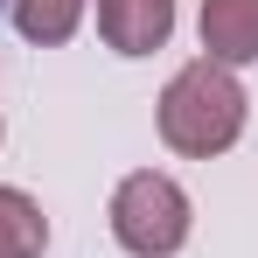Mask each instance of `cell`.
<instances>
[{
	"label": "cell",
	"instance_id": "6da1fadb",
	"mask_svg": "<svg viewBox=\"0 0 258 258\" xmlns=\"http://www.w3.org/2000/svg\"><path fill=\"white\" fill-rule=\"evenodd\" d=\"M244 105H251L244 84L223 63L196 56L161 91V140H168L181 161H216V154H230L244 140Z\"/></svg>",
	"mask_w": 258,
	"mask_h": 258
},
{
	"label": "cell",
	"instance_id": "5b68a950",
	"mask_svg": "<svg viewBox=\"0 0 258 258\" xmlns=\"http://www.w3.org/2000/svg\"><path fill=\"white\" fill-rule=\"evenodd\" d=\"M49 251V216L28 188L0 181V258H42Z\"/></svg>",
	"mask_w": 258,
	"mask_h": 258
},
{
	"label": "cell",
	"instance_id": "277c9868",
	"mask_svg": "<svg viewBox=\"0 0 258 258\" xmlns=\"http://www.w3.org/2000/svg\"><path fill=\"white\" fill-rule=\"evenodd\" d=\"M203 56L223 70L258 63V0H203Z\"/></svg>",
	"mask_w": 258,
	"mask_h": 258
},
{
	"label": "cell",
	"instance_id": "8992f818",
	"mask_svg": "<svg viewBox=\"0 0 258 258\" xmlns=\"http://www.w3.org/2000/svg\"><path fill=\"white\" fill-rule=\"evenodd\" d=\"M7 7H14V28L28 42H42V49L70 42L77 21H84V0H7Z\"/></svg>",
	"mask_w": 258,
	"mask_h": 258
},
{
	"label": "cell",
	"instance_id": "7a4b0ae2",
	"mask_svg": "<svg viewBox=\"0 0 258 258\" xmlns=\"http://www.w3.org/2000/svg\"><path fill=\"white\" fill-rule=\"evenodd\" d=\"M196 230V210H188V188L161 168H140L112 188V237L126 244L133 258H174Z\"/></svg>",
	"mask_w": 258,
	"mask_h": 258
},
{
	"label": "cell",
	"instance_id": "3957f363",
	"mask_svg": "<svg viewBox=\"0 0 258 258\" xmlns=\"http://www.w3.org/2000/svg\"><path fill=\"white\" fill-rule=\"evenodd\" d=\"M98 35L119 56H154L174 35V0H98Z\"/></svg>",
	"mask_w": 258,
	"mask_h": 258
}]
</instances>
